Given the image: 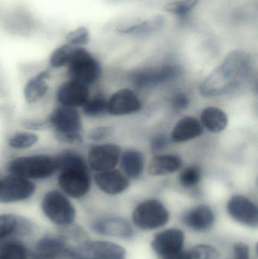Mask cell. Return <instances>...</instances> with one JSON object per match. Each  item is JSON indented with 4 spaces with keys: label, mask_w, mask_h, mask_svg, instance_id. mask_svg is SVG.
Instances as JSON below:
<instances>
[{
    "label": "cell",
    "mask_w": 258,
    "mask_h": 259,
    "mask_svg": "<svg viewBox=\"0 0 258 259\" xmlns=\"http://www.w3.org/2000/svg\"><path fill=\"white\" fill-rule=\"evenodd\" d=\"M76 48L77 47L71 46L65 41L55 47L48 56V68L54 70L65 69L69 63Z\"/></svg>",
    "instance_id": "obj_29"
},
{
    "label": "cell",
    "mask_w": 258,
    "mask_h": 259,
    "mask_svg": "<svg viewBox=\"0 0 258 259\" xmlns=\"http://www.w3.org/2000/svg\"><path fill=\"white\" fill-rule=\"evenodd\" d=\"M234 255L233 259H249V249L248 246L242 243H236L234 246Z\"/></svg>",
    "instance_id": "obj_40"
},
{
    "label": "cell",
    "mask_w": 258,
    "mask_h": 259,
    "mask_svg": "<svg viewBox=\"0 0 258 259\" xmlns=\"http://www.w3.org/2000/svg\"><path fill=\"white\" fill-rule=\"evenodd\" d=\"M91 229L101 235L124 239L131 238L133 235V229L129 222L118 218L96 221L92 224Z\"/></svg>",
    "instance_id": "obj_22"
},
{
    "label": "cell",
    "mask_w": 258,
    "mask_h": 259,
    "mask_svg": "<svg viewBox=\"0 0 258 259\" xmlns=\"http://www.w3.org/2000/svg\"><path fill=\"white\" fill-rule=\"evenodd\" d=\"M184 234L177 228H171L159 233L154 237L151 247L159 256L165 258L183 249Z\"/></svg>",
    "instance_id": "obj_16"
},
{
    "label": "cell",
    "mask_w": 258,
    "mask_h": 259,
    "mask_svg": "<svg viewBox=\"0 0 258 259\" xmlns=\"http://www.w3.org/2000/svg\"><path fill=\"white\" fill-rule=\"evenodd\" d=\"M202 131V125L198 119L193 117H185L176 124L171 139L175 143H183L199 137Z\"/></svg>",
    "instance_id": "obj_24"
},
{
    "label": "cell",
    "mask_w": 258,
    "mask_h": 259,
    "mask_svg": "<svg viewBox=\"0 0 258 259\" xmlns=\"http://www.w3.org/2000/svg\"><path fill=\"white\" fill-rule=\"evenodd\" d=\"M58 169L56 155L43 152L18 155L9 160L6 164V173L35 183L51 179L56 176Z\"/></svg>",
    "instance_id": "obj_3"
},
{
    "label": "cell",
    "mask_w": 258,
    "mask_h": 259,
    "mask_svg": "<svg viewBox=\"0 0 258 259\" xmlns=\"http://www.w3.org/2000/svg\"><path fill=\"white\" fill-rule=\"evenodd\" d=\"M133 220L140 229H157L168 223L169 212L162 202L151 199L142 202L135 208Z\"/></svg>",
    "instance_id": "obj_10"
},
{
    "label": "cell",
    "mask_w": 258,
    "mask_h": 259,
    "mask_svg": "<svg viewBox=\"0 0 258 259\" xmlns=\"http://www.w3.org/2000/svg\"><path fill=\"white\" fill-rule=\"evenodd\" d=\"M227 211L233 219L242 225L250 227L257 225V206L244 196H233L227 203Z\"/></svg>",
    "instance_id": "obj_17"
},
{
    "label": "cell",
    "mask_w": 258,
    "mask_h": 259,
    "mask_svg": "<svg viewBox=\"0 0 258 259\" xmlns=\"http://www.w3.org/2000/svg\"><path fill=\"white\" fill-rule=\"evenodd\" d=\"M21 125L22 126L24 130L33 131V132L35 133L49 130V124H48L47 118H23L21 121Z\"/></svg>",
    "instance_id": "obj_36"
},
{
    "label": "cell",
    "mask_w": 258,
    "mask_h": 259,
    "mask_svg": "<svg viewBox=\"0 0 258 259\" xmlns=\"http://www.w3.org/2000/svg\"><path fill=\"white\" fill-rule=\"evenodd\" d=\"M179 65H166L160 68H148L135 71L131 75L132 81L139 88H152L174 80L181 74Z\"/></svg>",
    "instance_id": "obj_12"
},
{
    "label": "cell",
    "mask_w": 258,
    "mask_h": 259,
    "mask_svg": "<svg viewBox=\"0 0 258 259\" xmlns=\"http://www.w3.org/2000/svg\"><path fill=\"white\" fill-rule=\"evenodd\" d=\"M252 67L251 55L240 50L230 52L221 65L203 81L200 88L201 94L214 97L232 92L249 77Z\"/></svg>",
    "instance_id": "obj_1"
},
{
    "label": "cell",
    "mask_w": 258,
    "mask_h": 259,
    "mask_svg": "<svg viewBox=\"0 0 258 259\" xmlns=\"http://www.w3.org/2000/svg\"><path fill=\"white\" fill-rule=\"evenodd\" d=\"M183 165V160L177 155H162L154 157L148 167L151 176H163L177 171Z\"/></svg>",
    "instance_id": "obj_25"
},
{
    "label": "cell",
    "mask_w": 258,
    "mask_h": 259,
    "mask_svg": "<svg viewBox=\"0 0 258 259\" xmlns=\"http://www.w3.org/2000/svg\"><path fill=\"white\" fill-rule=\"evenodd\" d=\"M121 156V150L117 145L100 144L91 147L88 152L86 162L90 170L101 172L116 167Z\"/></svg>",
    "instance_id": "obj_13"
},
{
    "label": "cell",
    "mask_w": 258,
    "mask_h": 259,
    "mask_svg": "<svg viewBox=\"0 0 258 259\" xmlns=\"http://www.w3.org/2000/svg\"><path fill=\"white\" fill-rule=\"evenodd\" d=\"M183 223L195 231H208L215 223V214L210 207L198 205L189 210L183 218Z\"/></svg>",
    "instance_id": "obj_23"
},
{
    "label": "cell",
    "mask_w": 258,
    "mask_h": 259,
    "mask_svg": "<svg viewBox=\"0 0 258 259\" xmlns=\"http://www.w3.org/2000/svg\"><path fill=\"white\" fill-rule=\"evenodd\" d=\"M121 165L123 171L128 178L136 179L143 171V155L139 151L127 150L122 154Z\"/></svg>",
    "instance_id": "obj_26"
},
{
    "label": "cell",
    "mask_w": 258,
    "mask_h": 259,
    "mask_svg": "<svg viewBox=\"0 0 258 259\" xmlns=\"http://www.w3.org/2000/svg\"><path fill=\"white\" fill-rule=\"evenodd\" d=\"M201 171L197 166H189L182 171L180 175V182L183 187L191 188L199 183Z\"/></svg>",
    "instance_id": "obj_34"
},
{
    "label": "cell",
    "mask_w": 258,
    "mask_h": 259,
    "mask_svg": "<svg viewBox=\"0 0 258 259\" xmlns=\"http://www.w3.org/2000/svg\"><path fill=\"white\" fill-rule=\"evenodd\" d=\"M36 227L30 219L13 212L0 213V243L11 239L31 237Z\"/></svg>",
    "instance_id": "obj_11"
},
{
    "label": "cell",
    "mask_w": 258,
    "mask_h": 259,
    "mask_svg": "<svg viewBox=\"0 0 258 259\" xmlns=\"http://www.w3.org/2000/svg\"><path fill=\"white\" fill-rule=\"evenodd\" d=\"M164 259H192L191 258L190 253L189 252H186V251H180V252H176V253L172 254V255H168V256L165 257Z\"/></svg>",
    "instance_id": "obj_41"
},
{
    "label": "cell",
    "mask_w": 258,
    "mask_h": 259,
    "mask_svg": "<svg viewBox=\"0 0 258 259\" xmlns=\"http://www.w3.org/2000/svg\"><path fill=\"white\" fill-rule=\"evenodd\" d=\"M0 259H30V247L21 239L0 243Z\"/></svg>",
    "instance_id": "obj_28"
},
{
    "label": "cell",
    "mask_w": 258,
    "mask_h": 259,
    "mask_svg": "<svg viewBox=\"0 0 258 259\" xmlns=\"http://www.w3.org/2000/svg\"><path fill=\"white\" fill-rule=\"evenodd\" d=\"M36 183L16 175L0 178V204L13 205L30 200L36 195Z\"/></svg>",
    "instance_id": "obj_7"
},
{
    "label": "cell",
    "mask_w": 258,
    "mask_h": 259,
    "mask_svg": "<svg viewBox=\"0 0 258 259\" xmlns=\"http://www.w3.org/2000/svg\"><path fill=\"white\" fill-rule=\"evenodd\" d=\"M51 76V69L46 68L36 73L26 81L22 94L27 104H36L45 98L50 90L48 80Z\"/></svg>",
    "instance_id": "obj_15"
},
{
    "label": "cell",
    "mask_w": 258,
    "mask_h": 259,
    "mask_svg": "<svg viewBox=\"0 0 258 259\" xmlns=\"http://www.w3.org/2000/svg\"><path fill=\"white\" fill-rule=\"evenodd\" d=\"M165 25L163 15H156L150 18H133L117 26L118 33L127 35H146L160 31Z\"/></svg>",
    "instance_id": "obj_18"
},
{
    "label": "cell",
    "mask_w": 258,
    "mask_h": 259,
    "mask_svg": "<svg viewBox=\"0 0 258 259\" xmlns=\"http://www.w3.org/2000/svg\"><path fill=\"white\" fill-rule=\"evenodd\" d=\"M64 41L76 47H86L90 41V32L85 26H80L70 30Z\"/></svg>",
    "instance_id": "obj_33"
},
{
    "label": "cell",
    "mask_w": 258,
    "mask_h": 259,
    "mask_svg": "<svg viewBox=\"0 0 258 259\" xmlns=\"http://www.w3.org/2000/svg\"><path fill=\"white\" fill-rule=\"evenodd\" d=\"M171 105L177 110L186 109L189 105V98L185 93H177L171 99Z\"/></svg>",
    "instance_id": "obj_38"
},
{
    "label": "cell",
    "mask_w": 258,
    "mask_h": 259,
    "mask_svg": "<svg viewBox=\"0 0 258 259\" xmlns=\"http://www.w3.org/2000/svg\"><path fill=\"white\" fill-rule=\"evenodd\" d=\"M201 124L210 132H222L228 124L227 115L224 111L216 107H208L201 115Z\"/></svg>",
    "instance_id": "obj_27"
},
{
    "label": "cell",
    "mask_w": 258,
    "mask_h": 259,
    "mask_svg": "<svg viewBox=\"0 0 258 259\" xmlns=\"http://www.w3.org/2000/svg\"><path fill=\"white\" fill-rule=\"evenodd\" d=\"M201 0H174L164 6L163 9L170 15L183 17L190 13Z\"/></svg>",
    "instance_id": "obj_32"
},
{
    "label": "cell",
    "mask_w": 258,
    "mask_h": 259,
    "mask_svg": "<svg viewBox=\"0 0 258 259\" xmlns=\"http://www.w3.org/2000/svg\"><path fill=\"white\" fill-rule=\"evenodd\" d=\"M83 113L89 118H99L108 114V100L101 94L88 99L82 106Z\"/></svg>",
    "instance_id": "obj_31"
},
{
    "label": "cell",
    "mask_w": 258,
    "mask_h": 259,
    "mask_svg": "<svg viewBox=\"0 0 258 259\" xmlns=\"http://www.w3.org/2000/svg\"><path fill=\"white\" fill-rule=\"evenodd\" d=\"M41 212L53 226L65 229L75 225L77 212L72 199L59 189L44 193L39 203Z\"/></svg>",
    "instance_id": "obj_4"
},
{
    "label": "cell",
    "mask_w": 258,
    "mask_h": 259,
    "mask_svg": "<svg viewBox=\"0 0 258 259\" xmlns=\"http://www.w3.org/2000/svg\"><path fill=\"white\" fill-rule=\"evenodd\" d=\"M59 169L58 189L71 199H80L90 191L92 177L86 159L76 150L65 149L56 154Z\"/></svg>",
    "instance_id": "obj_2"
},
{
    "label": "cell",
    "mask_w": 258,
    "mask_h": 259,
    "mask_svg": "<svg viewBox=\"0 0 258 259\" xmlns=\"http://www.w3.org/2000/svg\"><path fill=\"white\" fill-rule=\"evenodd\" d=\"M30 259H74L71 244L62 235L44 234L30 247Z\"/></svg>",
    "instance_id": "obj_8"
},
{
    "label": "cell",
    "mask_w": 258,
    "mask_h": 259,
    "mask_svg": "<svg viewBox=\"0 0 258 259\" xmlns=\"http://www.w3.org/2000/svg\"><path fill=\"white\" fill-rule=\"evenodd\" d=\"M6 30L15 34L26 35L33 33L38 27L36 18L26 9L12 11L5 17Z\"/></svg>",
    "instance_id": "obj_21"
},
{
    "label": "cell",
    "mask_w": 258,
    "mask_h": 259,
    "mask_svg": "<svg viewBox=\"0 0 258 259\" xmlns=\"http://www.w3.org/2000/svg\"><path fill=\"white\" fill-rule=\"evenodd\" d=\"M141 107L142 105L139 99L129 89L118 91L108 100V114L115 116L138 112Z\"/></svg>",
    "instance_id": "obj_19"
},
{
    "label": "cell",
    "mask_w": 258,
    "mask_h": 259,
    "mask_svg": "<svg viewBox=\"0 0 258 259\" xmlns=\"http://www.w3.org/2000/svg\"><path fill=\"white\" fill-rule=\"evenodd\" d=\"M74 259H125L126 252L121 246L107 241L85 240L71 245Z\"/></svg>",
    "instance_id": "obj_9"
},
{
    "label": "cell",
    "mask_w": 258,
    "mask_h": 259,
    "mask_svg": "<svg viewBox=\"0 0 258 259\" xmlns=\"http://www.w3.org/2000/svg\"><path fill=\"white\" fill-rule=\"evenodd\" d=\"M94 181L101 191L109 195L123 193L130 184L127 177L115 169L98 172L94 176Z\"/></svg>",
    "instance_id": "obj_20"
},
{
    "label": "cell",
    "mask_w": 258,
    "mask_h": 259,
    "mask_svg": "<svg viewBox=\"0 0 258 259\" xmlns=\"http://www.w3.org/2000/svg\"><path fill=\"white\" fill-rule=\"evenodd\" d=\"M167 145H168V139L165 135L159 134V135L154 136L151 142V150L153 152H160L166 147Z\"/></svg>",
    "instance_id": "obj_39"
},
{
    "label": "cell",
    "mask_w": 258,
    "mask_h": 259,
    "mask_svg": "<svg viewBox=\"0 0 258 259\" xmlns=\"http://www.w3.org/2000/svg\"><path fill=\"white\" fill-rule=\"evenodd\" d=\"M39 142V136L33 131H17L8 139L7 144L10 149L17 151H24L32 149Z\"/></svg>",
    "instance_id": "obj_30"
},
{
    "label": "cell",
    "mask_w": 258,
    "mask_h": 259,
    "mask_svg": "<svg viewBox=\"0 0 258 259\" xmlns=\"http://www.w3.org/2000/svg\"><path fill=\"white\" fill-rule=\"evenodd\" d=\"M189 253L192 259H218L220 257L219 252L208 245H198Z\"/></svg>",
    "instance_id": "obj_35"
},
{
    "label": "cell",
    "mask_w": 258,
    "mask_h": 259,
    "mask_svg": "<svg viewBox=\"0 0 258 259\" xmlns=\"http://www.w3.org/2000/svg\"><path fill=\"white\" fill-rule=\"evenodd\" d=\"M89 98V87L71 79L64 80L56 93L58 104L74 109L82 108Z\"/></svg>",
    "instance_id": "obj_14"
},
{
    "label": "cell",
    "mask_w": 258,
    "mask_h": 259,
    "mask_svg": "<svg viewBox=\"0 0 258 259\" xmlns=\"http://www.w3.org/2000/svg\"><path fill=\"white\" fill-rule=\"evenodd\" d=\"M65 69L67 78L88 87L95 83L101 74L99 61L86 47H77L74 50Z\"/></svg>",
    "instance_id": "obj_6"
},
{
    "label": "cell",
    "mask_w": 258,
    "mask_h": 259,
    "mask_svg": "<svg viewBox=\"0 0 258 259\" xmlns=\"http://www.w3.org/2000/svg\"><path fill=\"white\" fill-rule=\"evenodd\" d=\"M56 139L68 145L83 143V121L78 109L58 105L47 117Z\"/></svg>",
    "instance_id": "obj_5"
},
{
    "label": "cell",
    "mask_w": 258,
    "mask_h": 259,
    "mask_svg": "<svg viewBox=\"0 0 258 259\" xmlns=\"http://www.w3.org/2000/svg\"><path fill=\"white\" fill-rule=\"evenodd\" d=\"M114 128L109 126H99L94 127L88 132L87 138L91 141H102L112 137Z\"/></svg>",
    "instance_id": "obj_37"
}]
</instances>
